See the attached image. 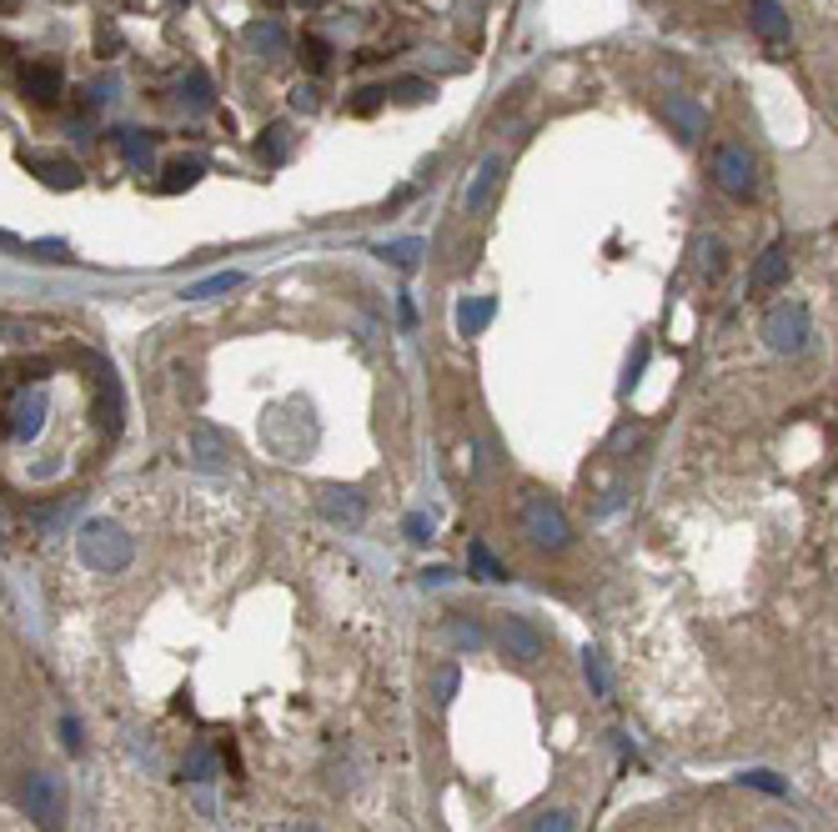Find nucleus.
Masks as SVG:
<instances>
[{
  "mask_svg": "<svg viewBox=\"0 0 838 832\" xmlns=\"http://www.w3.org/2000/svg\"><path fill=\"white\" fill-rule=\"evenodd\" d=\"M76 552H80V562H86L91 572H105V577H111V572H126V567H132L136 542H132V532H126L121 521L96 517V521H86V527H80Z\"/></svg>",
  "mask_w": 838,
  "mask_h": 832,
  "instance_id": "1",
  "label": "nucleus"
},
{
  "mask_svg": "<svg viewBox=\"0 0 838 832\" xmlns=\"http://www.w3.org/2000/svg\"><path fill=\"white\" fill-rule=\"evenodd\" d=\"M523 537L533 546H542V552H563V546L573 542V527H567L563 507H558L548 492L523 496Z\"/></svg>",
  "mask_w": 838,
  "mask_h": 832,
  "instance_id": "2",
  "label": "nucleus"
},
{
  "mask_svg": "<svg viewBox=\"0 0 838 832\" xmlns=\"http://www.w3.org/2000/svg\"><path fill=\"white\" fill-rule=\"evenodd\" d=\"M15 797H21V807H26V818L36 828H61V818H66V787L51 772H26Z\"/></svg>",
  "mask_w": 838,
  "mask_h": 832,
  "instance_id": "3",
  "label": "nucleus"
},
{
  "mask_svg": "<svg viewBox=\"0 0 838 832\" xmlns=\"http://www.w3.org/2000/svg\"><path fill=\"white\" fill-rule=\"evenodd\" d=\"M763 341H768L778 356H799L809 346V306L803 301H778L768 316H763Z\"/></svg>",
  "mask_w": 838,
  "mask_h": 832,
  "instance_id": "4",
  "label": "nucleus"
},
{
  "mask_svg": "<svg viewBox=\"0 0 838 832\" xmlns=\"http://www.w3.org/2000/svg\"><path fill=\"white\" fill-rule=\"evenodd\" d=\"M713 181H718V191L734 196V201H748L753 186H759V176H753V156H748L738 141H723L718 151H713Z\"/></svg>",
  "mask_w": 838,
  "mask_h": 832,
  "instance_id": "5",
  "label": "nucleus"
},
{
  "mask_svg": "<svg viewBox=\"0 0 838 832\" xmlns=\"http://www.w3.org/2000/svg\"><path fill=\"white\" fill-rule=\"evenodd\" d=\"M498 647L508 652L512 663H537V657H542V632H537L527 617H517V612H502L498 617Z\"/></svg>",
  "mask_w": 838,
  "mask_h": 832,
  "instance_id": "6",
  "label": "nucleus"
},
{
  "mask_svg": "<svg viewBox=\"0 0 838 832\" xmlns=\"http://www.w3.org/2000/svg\"><path fill=\"white\" fill-rule=\"evenodd\" d=\"M186 462L197 471H232V442H226L222 431L211 427H191V437H186Z\"/></svg>",
  "mask_w": 838,
  "mask_h": 832,
  "instance_id": "7",
  "label": "nucleus"
},
{
  "mask_svg": "<svg viewBox=\"0 0 838 832\" xmlns=\"http://www.w3.org/2000/svg\"><path fill=\"white\" fill-rule=\"evenodd\" d=\"M21 166L36 171L46 186H55V191H76L86 176H80V166L71 156H55V151H21Z\"/></svg>",
  "mask_w": 838,
  "mask_h": 832,
  "instance_id": "8",
  "label": "nucleus"
},
{
  "mask_svg": "<svg viewBox=\"0 0 838 832\" xmlns=\"http://www.w3.org/2000/svg\"><path fill=\"white\" fill-rule=\"evenodd\" d=\"M316 507H322L327 521H337V527H362V517H367V502H362L357 487H327V492L316 496Z\"/></svg>",
  "mask_w": 838,
  "mask_h": 832,
  "instance_id": "9",
  "label": "nucleus"
},
{
  "mask_svg": "<svg viewBox=\"0 0 838 832\" xmlns=\"http://www.w3.org/2000/svg\"><path fill=\"white\" fill-rule=\"evenodd\" d=\"M46 391L40 387H30V391H21L15 396V406H11V437H21V442H36L40 437V427H46Z\"/></svg>",
  "mask_w": 838,
  "mask_h": 832,
  "instance_id": "10",
  "label": "nucleus"
},
{
  "mask_svg": "<svg viewBox=\"0 0 838 832\" xmlns=\"http://www.w3.org/2000/svg\"><path fill=\"white\" fill-rule=\"evenodd\" d=\"M61 86H66V80H61V71H55L51 61H30L26 71H21V96H30L36 105H51L55 96H61Z\"/></svg>",
  "mask_w": 838,
  "mask_h": 832,
  "instance_id": "11",
  "label": "nucleus"
},
{
  "mask_svg": "<svg viewBox=\"0 0 838 832\" xmlns=\"http://www.w3.org/2000/svg\"><path fill=\"white\" fill-rule=\"evenodd\" d=\"M748 26L759 30L768 46H784L788 40V15L778 0H748Z\"/></svg>",
  "mask_w": 838,
  "mask_h": 832,
  "instance_id": "12",
  "label": "nucleus"
},
{
  "mask_svg": "<svg viewBox=\"0 0 838 832\" xmlns=\"http://www.w3.org/2000/svg\"><path fill=\"white\" fill-rule=\"evenodd\" d=\"M498 181H502V156H487L483 166H477V176H472V186L462 191V206L483 211L487 201H492V191H498Z\"/></svg>",
  "mask_w": 838,
  "mask_h": 832,
  "instance_id": "13",
  "label": "nucleus"
},
{
  "mask_svg": "<svg viewBox=\"0 0 838 832\" xmlns=\"http://www.w3.org/2000/svg\"><path fill=\"white\" fill-rule=\"evenodd\" d=\"M784 276H788V241H773L748 281H753V291H773V287H784Z\"/></svg>",
  "mask_w": 838,
  "mask_h": 832,
  "instance_id": "14",
  "label": "nucleus"
},
{
  "mask_svg": "<svg viewBox=\"0 0 838 832\" xmlns=\"http://www.w3.org/2000/svg\"><path fill=\"white\" fill-rule=\"evenodd\" d=\"M247 46L257 55H266V61H276V55L287 51V30H282V21H251V26H247Z\"/></svg>",
  "mask_w": 838,
  "mask_h": 832,
  "instance_id": "15",
  "label": "nucleus"
},
{
  "mask_svg": "<svg viewBox=\"0 0 838 832\" xmlns=\"http://www.w3.org/2000/svg\"><path fill=\"white\" fill-rule=\"evenodd\" d=\"M492 316H498V301H492V297H472V301H462V306H458V331H462V337H483Z\"/></svg>",
  "mask_w": 838,
  "mask_h": 832,
  "instance_id": "16",
  "label": "nucleus"
},
{
  "mask_svg": "<svg viewBox=\"0 0 838 832\" xmlns=\"http://www.w3.org/2000/svg\"><path fill=\"white\" fill-rule=\"evenodd\" d=\"M668 121L678 126L683 141H698V136H703V111H698L693 96H668Z\"/></svg>",
  "mask_w": 838,
  "mask_h": 832,
  "instance_id": "17",
  "label": "nucleus"
},
{
  "mask_svg": "<svg viewBox=\"0 0 838 832\" xmlns=\"http://www.w3.org/2000/svg\"><path fill=\"white\" fill-rule=\"evenodd\" d=\"M111 141L121 146V156H126V166H136V171H146V166H151V151H157V141H151V136H141V130H116Z\"/></svg>",
  "mask_w": 838,
  "mask_h": 832,
  "instance_id": "18",
  "label": "nucleus"
},
{
  "mask_svg": "<svg viewBox=\"0 0 838 832\" xmlns=\"http://www.w3.org/2000/svg\"><path fill=\"white\" fill-rule=\"evenodd\" d=\"M182 101H186V111H211V76L201 71V65H191V71H186Z\"/></svg>",
  "mask_w": 838,
  "mask_h": 832,
  "instance_id": "19",
  "label": "nucleus"
},
{
  "mask_svg": "<svg viewBox=\"0 0 838 832\" xmlns=\"http://www.w3.org/2000/svg\"><path fill=\"white\" fill-rule=\"evenodd\" d=\"M201 181V161H171L166 176H161V191L176 196V191H191Z\"/></svg>",
  "mask_w": 838,
  "mask_h": 832,
  "instance_id": "20",
  "label": "nucleus"
},
{
  "mask_svg": "<svg viewBox=\"0 0 838 832\" xmlns=\"http://www.w3.org/2000/svg\"><path fill=\"white\" fill-rule=\"evenodd\" d=\"M241 287V272H216L207 276V281H197V287H186V301H211V297H226V291Z\"/></svg>",
  "mask_w": 838,
  "mask_h": 832,
  "instance_id": "21",
  "label": "nucleus"
},
{
  "mask_svg": "<svg viewBox=\"0 0 838 832\" xmlns=\"http://www.w3.org/2000/svg\"><path fill=\"white\" fill-rule=\"evenodd\" d=\"M467 562H472V572H477V582H502V577H508V567L492 557V546L487 542H472Z\"/></svg>",
  "mask_w": 838,
  "mask_h": 832,
  "instance_id": "22",
  "label": "nucleus"
},
{
  "mask_svg": "<svg viewBox=\"0 0 838 832\" xmlns=\"http://www.w3.org/2000/svg\"><path fill=\"white\" fill-rule=\"evenodd\" d=\"M297 61H302L312 76H322V71L332 65V46H327L322 36H302V46H297Z\"/></svg>",
  "mask_w": 838,
  "mask_h": 832,
  "instance_id": "23",
  "label": "nucleus"
},
{
  "mask_svg": "<svg viewBox=\"0 0 838 832\" xmlns=\"http://www.w3.org/2000/svg\"><path fill=\"white\" fill-rule=\"evenodd\" d=\"M287 136H291V130L282 126V121H276V126H266L262 141H257V156L272 161V166H282V161H287Z\"/></svg>",
  "mask_w": 838,
  "mask_h": 832,
  "instance_id": "24",
  "label": "nucleus"
},
{
  "mask_svg": "<svg viewBox=\"0 0 838 832\" xmlns=\"http://www.w3.org/2000/svg\"><path fill=\"white\" fill-rule=\"evenodd\" d=\"M377 256L392 261V266H402V272H412V266H417V256H422V241H417V236H407V241H387V247H377Z\"/></svg>",
  "mask_w": 838,
  "mask_h": 832,
  "instance_id": "25",
  "label": "nucleus"
},
{
  "mask_svg": "<svg viewBox=\"0 0 838 832\" xmlns=\"http://www.w3.org/2000/svg\"><path fill=\"white\" fill-rule=\"evenodd\" d=\"M447 638H452V647H467V652H477L487 642V632L477 622H467V617H452L447 622Z\"/></svg>",
  "mask_w": 838,
  "mask_h": 832,
  "instance_id": "26",
  "label": "nucleus"
},
{
  "mask_svg": "<svg viewBox=\"0 0 838 832\" xmlns=\"http://www.w3.org/2000/svg\"><path fill=\"white\" fill-rule=\"evenodd\" d=\"M458 682H462V672H458L452 663L437 667V677H433V703H437V707H452V697H458Z\"/></svg>",
  "mask_w": 838,
  "mask_h": 832,
  "instance_id": "27",
  "label": "nucleus"
},
{
  "mask_svg": "<svg viewBox=\"0 0 838 832\" xmlns=\"http://www.w3.org/2000/svg\"><path fill=\"white\" fill-rule=\"evenodd\" d=\"M392 96H397V101H402V105H422V101H433V80H417V76H407V80H397V86H392Z\"/></svg>",
  "mask_w": 838,
  "mask_h": 832,
  "instance_id": "28",
  "label": "nucleus"
},
{
  "mask_svg": "<svg viewBox=\"0 0 838 832\" xmlns=\"http://www.w3.org/2000/svg\"><path fill=\"white\" fill-rule=\"evenodd\" d=\"M583 672H588V682H592V692L598 697H608V667H603V652H583Z\"/></svg>",
  "mask_w": 838,
  "mask_h": 832,
  "instance_id": "29",
  "label": "nucleus"
},
{
  "mask_svg": "<svg viewBox=\"0 0 838 832\" xmlns=\"http://www.w3.org/2000/svg\"><path fill=\"white\" fill-rule=\"evenodd\" d=\"M186 778H191V782H211V778H216V757H211L207 747H197V753H191V762H186Z\"/></svg>",
  "mask_w": 838,
  "mask_h": 832,
  "instance_id": "30",
  "label": "nucleus"
},
{
  "mask_svg": "<svg viewBox=\"0 0 838 832\" xmlns=\"http://www.w3.org/2000/svg\"><path fill=\"white\" fill-rule=\"evenodd\" d=\"M527 832H573V812H542Z\"/></svg>",
  "mask_w": 838,
  "mask_h": 832,
  "instance_id": "31",
  "label": "nucleus"
},
{
  "mask_svg": "<svg viewBox=\"0 0 838 832\" xmlns=\"http://www.w3.org/2000/svg\"><path fill=\"white\" fill-rule=\"evenodd\" d=\"M748 787H759V793H773V797H784L788 793V782L784 778H773V772H748Z\"/></svg>",
  "mask_w": 838,
  "mask_h": 832,
  "instance_id": "32",
  "label": "nucleus"
},
{
  "mask_svg": "<svg viewBox=\"0 0 838 832\" xmlns=\"http://www.w3.org/2000/svg\"><path fill=\"white\" fill-rule=\"evenodd\" d=\"M291 105H297V111H316V105H322V91H316V80H302V86L291 91Z\"/></svg>",
  "mask_w": 838,
  "mask_h": 832,
  "instance_id": "33",
  "label": "nucleus"
},
{
  "mask_svg": "<svg viewBox=\"0 0 838 832\" xmlns=\"http://www.w3.org/2000/svg\"><path fill=\"white\" fill-rule=\"evenodd\" d=\"M402 532L412 537V542H433V521L422 517V512H412V517L402 521Z\"/></svg>",
  "mask_w": 838,
  "mask_h": 832,
  "instance_id": "34",
  "label": "nucleus"
},
{
  "mask_svg": "<svg viewBox=\"0 0 838 832\" xmlns=\"http://www.w3.org/2000/svg\"><path fill=\"white\" fill-rule=\"evenodd\" d=\"M382 96H387V91H382V86H367V91H357L352 111H357V116H372V111H377V105H382Z\"/></svg>",
  "mask_w": 838,
  "mask_h": 832,
  "instance_id": "35",
  "label": "nucleus"
},
{
  "mask_svg": "<svg viewBox=\"0 0 838 832\" xmlns=\"http://www.w3.org/2000/svg\"><path fill=\"white\" fill-rule=\"evenodd\" d=\"M55 732H61V747H66V753H80V722L76 717H61V728Z\"/></svg>",
  "mask_w": 838,
  "mask_h": 832,
  "instance_id": "36",
  "label": "nucleus"
},
{
  "mask_svg": "<svg viewBox=\"0 0 838 832\" xmlns=\"http://www.w3.org/2000/svg\"><path fill=\"white\" fill-rule=\"evenodd\" d=\"M642 366H648V341H638V352H633V366H628V377H623V391H628V387H638Z\"/></svg>",
  "mask_w": 838,
  "mask_h": 832,
  "instance_id": "37",
  "label": "nucleus"
},
{
  "mask_svg": "<svg viewBox=\"0 0 838 832\" xmlns=\"http://www.w3.org/2000/svg\"><path fill=\"white\" fill-rule=\"evenodd\" d=\"M703 272H708V276L723 272V247H718V241H708V247H703Z\"/></svg>",
  "mask_w": 838,
  "mask_h": 832,
  "instance_id": "38",
  "label": "nucleus"
},
{
  "mask_svg": "<svg viewBox=\"0 0 838 832\" xmlns=\"http://www.w3.org/2000/svg\"><path fill=\"white\" fill-rule=\"evenodd\" d=\"M447 577H452V572H447V567H427V572H422V582H447Z\"/></svg>",
  "mask_w": 838,
  "mask_h": 832,
  "instance_id": "39",
  "label": "nucleus"
},
{
  "mask_svg": "<svg viewBox=\"0 0 838 832\" xmlns=\"http://www.w3.org/2000/svg\"><path fill=\"white\" fill-rule=\"evenodd\" d=\"M272 832H322V828H312V822H282V828H272Z\"/></svg>",
  "mask_w": 838,
  "mask_h": 832,
  "instance_id": "40",
  "label": "nucleus"
},
{
  "mask_svg": "<svg viewBox=\"0 0 838 832\" xmlns=\"http://www.w3.org/2000/svg\"><path fill=\"white\" fill-rule=\"evenodd\" d=\"M763 832H793V828H788V822H768V828H763Z\"/></svg>",
  "mask_w": 838,
  "mask_h": 832,
  "instance_id": "41",
  "label": "nucleus"
},
{
  "mask_svg": "<svg viewBox=\"0 0 838 832\" xmlns=\"http://www.w3.org/2000/svg\"><path fill=\"white\" fill-rule=\"evenodd\" d=\"M11 5H15V0H0V11H11Z\"/></svg>",
  "mask_w": 838,
  "mask_h": 832,
  "instance_id": "42",
  "label": "nucleus"
},
{
  "mask_svg": "<svg viewBox=\"0 0 838 832\" xmlns=\"http://www.w3.org/2000/svg\"><path fill=\"white\" fill-rule=\"evenodd\" d=\"M171 5H186V0H171Z\"/></svg>",
  "mask_w": 838,
  "mask_h": 832,
  "instance_id": "43",
  "label": "nucleus"
},
{
  "mask_svg": "<svg viewBox=\"0 0 838 832\" xmlns=\"http://www.w3.org/2000/svg\"><path fill=\"white\" fill-rule=\"evenodd\" d=\"M0 546H5V537H0Z\"/></svg>",
  "mask_w": 838,
  "mask_h": 832,
  "instance_id": "44",
  "label": "nucleus"
},
{
  "mask_svg": "<svg viewBox=\"0 0 838 832\" xmlns=\"http://www.w3.org/2000/svg\"><path fill=\"white\" fill-rule=\"evenodd\" d=\"M302 5H307V0H302Z\"/></svg>",
  "mask_w": 838,
  "mask_h": 832,
  "instance_id": "45",
  "label": "nucleus"
}]
</instances>
